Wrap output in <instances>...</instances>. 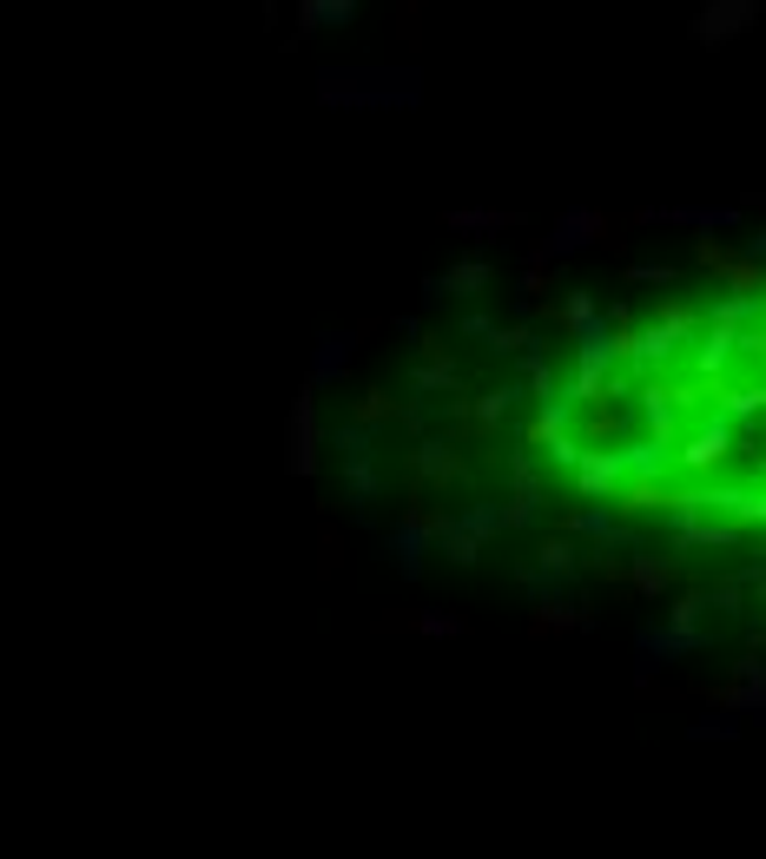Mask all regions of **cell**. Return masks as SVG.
I'll return each mask as SVG.
<instances>
[{
    "label": "cell",
    "instance_id": "cell-3",
    "mask_svg": "<svg viewBox=\"0 0 766 859\" xmlns=\"http://www.w3.org/2000/svg\"><path fill=\"white\" fill-rule=\"evenodd\" d=\"M727 457H734V423H727V417L701 423V430L681 443V463H688V470H721Z\"/></svg>",
    "mask_w": 766,
    "mask_h": 859
},
{
    "label": "cell",
    "instance_id": "cell-6",
    "mask_svg": "<svg viewBox=\"0 0 766 859\" xmlns=\"http://www.w3.org/2000/svg\"><path fill=\"white\" fill-rule=\"evenodd\" d=\"M575 490L582 496H615L622 490V457L615 450H582L575 457Z\"/></svg>",
    "mask_w": 766,
    "mask_h": 859
},
{
    "label": "cell",
    "instance_id": "cell-17",
    "mask_svg": "<svg viewBox=\"0 0 766 859\" xmlns=\"http://www.w3.org/2000/svg\"><path fill=\"white\" fill-rule=\"evenodd\" d=\"M734 516H741V523H766V496H741Z\"/></svg>",
    "mask_w": 766,
    "mask_h": 859
},
{
    "label": "cell",
    "instance_id": "cell-18",
    "mask_svg": "<svg viewBox=\"0 0 766 859\" xmlns=\"http://www.w3.org/2000/svg\"><path fill=\"white\" fill-rule=\"evenodd\" d=\"M417 629H423V635H456V629H463V622H456V615H423V622H417Z\"/></svg>",
    "mask_w": 766,
    "mask_h": 859
},
{
    "label": "cell",
    "instance_id": "cell-8",
    "mask_svg": "<svg viewBox=\"0 0 766 859\" xmlns=\"http://www.w3.org/2000/svg\"><path fill=\"white\" fill-rule=\"evenodd\" d=\"M483 284H489V265H483V258H470V265H456L450 278H436V291H450V298H476Z\"/></svg>",
    "mask_w": 766,
    "mask_h": 859
},
{
    "label": "cell",
    "instance_id": "cell-19",
    "mask_svg": "<svg viewBox=\"0 0 766 859\" xmlns=\"http://www.w3.org/2000/svg\"><path fill=\"white\" fill-rule=\"evenodd\" d=\"M714 734H721V741H727V734H734V721H727V715H721V721H701V728H694V741H714Z\"/></svg>",
    "mask_w": 766,
    "mask_h": 859
},
{
    "label": "cell",
    "instance_id": "cell-1",
    "mask_svg": "<svg viewBox=\"0 0 766 859\" xmlns=\"http://www.w3.org/2000/svg\"><path fill=\"white\" fill-rule=\"evenodd\" d=\"M331 106H417V73H344L331 66L317 79Z\"/></svg>",
    "mask_w": 766,
    "mask_h": 859
},
{
    "label": "cell",
    "instance_id": "cell-22",
    "mask_svg": "<svg viewBox=\"0 0 766 859\" xmlns=\"http://www.w3.org/2000/svg\"><path fill=\"white\" fill-rule=\"evenodd\" d=\"M747 245H754V258H766V232H760V238H747Z\"/></svg>",
    "mask_w": 766,
    "mask_h": 859
},
{
    "label": "cell",
    "instance_id": "cell-13",
    "mask_svg": "<svg viewBox=\"0 0 766 859\" xmlns=\"http://www.w3.org/2000/svg\"><path fill=\"white\" fill-rule=\"evenodd\" d=\"M549 629H582V615H575L569 602H542V609H536V635H549Z\"/></svg>",
    "mask_w": 766,
    "mask_h": 859
},
{
    "label": "cell",
    "instance_id": "cell-9",
    "mask_svg": "<svg viewBox=\"0 0 766 859\" xmlns=\"http://www.w3.org/2000/svg\"><path fill=\"white\" fill-rule=\"evenodd\" d=\"M344 364H350V337H344V331H331V337L317 344V364H311V384H324V377H337Z\"/></svg>",
    "mask_w": 766,
    "mask_h": 859
},
{
    "label": "cell",
    "instance_id": "cell-15",
    "mask_svg": "<svg viewBox=\"0 0 766 859\" xmlns=\"http://www.w3.org/2000/svg\"><path fill=\"white\" fill-rule=\"evenodd\" d=\"M569 562H575V549H569V543H542V576H562Z\"/></svg>",
    "mask_w": 766,
    "mask_h": 859
},
{
    "label": "cell",
    "instance_id": "cell-12",
    "mask_svg": "<svg viewBox=\"0 0 766 859\" xmlns=\"http://www.w3.org/2000/svg\"><path fill=\"white\" fill-rule=\"evenodd\" d=\"M562 324H569V331H575V337H589V331H595V324H602V318H595V298H582V291H575V298H569V304H562Z\"/></svg>",
    "mask_w": 766,
    "mask_h": 859
},
{
    "label": "cell",
    "instance_id": "cell-11",
    "mask_svg": "<svg viewBox=\"0 0 766 859\" xmlns=\"http://www.w3.org/2000/svg\"><path fill=\"white\" fill-rule=\"evenodd\" d=\"M516 212H450V232H509Z\"/></svg>",
    "mask_w": 766,
    "mask_h": 859
},
{
    "label": "cell",
    "instance_id": "cell-2",
    "mask_svg": "<svg viewBox=\"0 0 766 859\" xmlns=\"http://www.w3.org/2000/svg\"><path fill=\"white\" fill-rule=\"evenodd\" d=\"M754 20H760V0H714V7H701V13H694V40L721 46V40L747 33Z\"/></svg>",
    "mask_w": 766,
    "mask_h": 859
},
{
    "label": "cell",
    "instance_id": "cell-14",
    "mask_svg": "<svg viewBox=\"0 0 766 859\" xmlns=\"http://www.w3.org/2000/svg\"><path fill=\"white\" fill-rule=\"evenodd\" d=\"M721 278H727L734 291H760V284H766L760 265H741V258H727V271H721Z\"/></svg>",
    "mask_w": 766,
    "mask_h": 859
},
{
    "label": "cell",
    "instance_id": "cell-20",
    "mask_svg": "<svg viewBox=\"0 0 766 859\" xmlns=\"http://www.w3.org/2000/svg\"><path fill=\"white\" fill-rule=\"evenodd\" d=\"M635 278H641V284H668L675 271H668V265H635Z\"/></svg>",
    "mask_w": 766,
    "mask_h": 859
},
{
    "label": "cell",
    "instance_id": "cell-10",
    "mask_svg": "<svg viewBox=\"0 0 766 859\" xmlns=\"http://www.w3.org/2000/svg\"><path fill=\"white\" fill-rule=\"evenodd\" d=\"M350 13H357L350 0H304V7H298V20H304V33H317L324 20H350Z\"/></svg>",
    "mask_w": 766,
    "mask_h": 859
},
{
    "label": "cell",
    "instance_id": "cell-21",
    "mask_svg": "<svg viewBox=\"0 0 766 859\" xmlns=\"http://www.w3.org/2000/svg\"><path fill=\"white\" fill-rule=\"evenodd\" d=\"M741 344H747V351H754V357H766V324H754V331H747V337H741Z\"/></svg>",
    "mask_w": 766,
    "mask_h": 859
},
{
    "label": "cell",
    "instance_id": "cell-16",
    "mask_svg": "<svg viewBox=\"0 0 766 859\" xmlns=\"http://www.w3.org/2000/svg\"><path fill=\"white\" fill-rule=\"evenodd\" d=\"M377 417H390V397H384V390H370V397L357 404V423H377Z\"/></svg>",
    "mask_w": 766,
    "mask_h": 859
},
{
    "label": "cell",
    "instance_id": "cell-5",
    "mask_svg": "<svg viewBox=\"0 0 766 859\" xmlns=\"http://www.w3.org/2000/svg\"><path fill=\"white\" fill-rule=\"evenodd\" d=\"M602 232H608V218H602V212H569V218L542 238V258H569V251H582V245H589V238H602ZM542 258H536V265H542Z\"/></svg>",
    "mask_w": 766,
    "mask_h": 859
},
{
    "label": "cell",
    "instance_id": "cell-4",
    "mask_svg": "<svg viewBox=\"0 0 766 859\" xmlns=\"http://www.w3.org/2000/svg\"><path fill=\"white\" fill-rule=\"evenodd\" d=\"M317 470V397L304 390L291 404V476H311Z\"/></svg>",
    "mask_w": 766,
    "mask_h": 859
},
{
    "label": "cell",
    "instance_id": "cell-7",
    "mask_svg": "<svg viewBox=\"0 0 766 859\" xmlns=\"http://www.w3.org/2000/svg\"><path fill=\"white\" fill-rule=\"evenodd\" d=\"M628 582H635L641 595H661V589L675 582V562H668V556H635V562H628Z\"/></svg>",
    "mask_w": 766,
    "mask_h": 859
}]
</instances>
